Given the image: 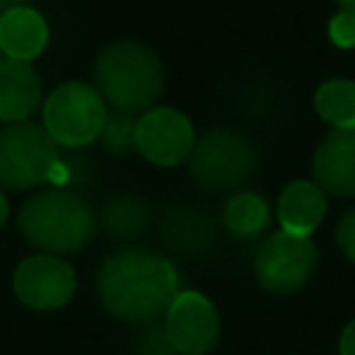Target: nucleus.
<instances>
[{"label": "nucleus", "mask_w": 355, "mask_h": 355, "mask_svg": "<svg viewBox=\"0 0 355 355\" xmlns=\"http://www.w3.org/2000/svg\"><path fill=\"white\" fill-rule=\"evenodd\" d=\"M197 136L186 114L153 105L136 119V150L158 166H175L189 158Z\"/></svg>", "instance_id": "10"}, {"label": "nucleus", "mask_w": 355, "mask_h": 355, "mask_svg": "<svg viewBox=\"0 0 355 355\" xmlns=\"http://www.w3.org/2000/svg\"><path fill=\"white\" fill-rule=\"evenodd\" d=\"M316 114L333 128H355V80H324L313 94Z\"/></svg>", "instance_id": "16"}, {"label": "nucleus", "mask_w": 355, "mask_h": 355, "mask_svg": "<svg viewBox=\"0 0 355 355\" xmlns=\"http://www.w3.org/2000/svg\"><path fill=\"white\" fill-rule=\"evenodd\" d=\"M338 355H355V319L344 327L341 341H338Z\"/></svg>", "instance_id": "23"}, {"label": "nucleus", "mask_w": 355, "mask_h": 355, "mask_svg": "<svg viewBox=\"0 0 355 355\" xmlns=\"http://www.w3.org/2000/svg\"><path fill=\"white\" fill-rule=\"evenodd\" d=\"M6 219H8V200H6V194L0 191V227L6 225Z\"/></svg>", "instance_id": "24"}, {"label": "nucleus", "mask_w": 355, "mask_h": 355, "mask_svg": "<svg viewBox=\"0 0 355 355\" xmlns=\"http://www.w3.org/2000/svg\"><path fill=\"white\" fill-rule=\"evenodd\" d=\"M255 166L250 141L227 128L208 130L200 136L189 153V169L200 189L205 191H230L241 186Z\"/></svg>", "instance_id": "6"}, {"label": "nucleus", "mask_w": 355, "mask_h": 355, "mask_svg": "<svg viewBox=\"0 0 355 355\" xmlns=\"http://www.w3.org/2000/svg\"><path fill=\"white\" fill-rule=\"evenodd\" d=\"M164 239L172 250H183V252H194L200 247H205V241L211 239L208 230V219L202 214L194 211H175L166 219L164 227Z\"/></svg>", "instance_id": "18"}, {"label": "nucleus", "mask_w": 355, "mask_h": 355, "mask_svg": "<svg viewBox=\"0 0 355 355\" xmlns=\"http://www.w3.org/2000/svg\"><path fill=\"white\" fill-rule=\"evenodd\" d=\"M47 22L31 6H17L0 14V50L14 61H33L47 44Z\"/></svg>", "instance_id": "13"}, {"label": "nucleus", "mask_w": 355, "mask_h": 355, "mask_svg": "<svg viewBox=\"0 0 355 355\" xmlns=\"http://www.w3.org/2000/svg\"><path fill=\"white\" fill-rule=\"evenodd\" d=\"M19 230L31 247L47 255L78 252L94 233V214L86 200L67 189L33 194L19 208Z\"/></svg>", "instance_id": "3"}, {"label": "nucleus", "mask_w": 355, "mask_h": 355, "mask_svg": "<svg viewBox=\"0 0 355 355\" xmlns=\"http://www.w3.org/2000/svg\"><path fill=\"white\" fill-rule=\"evenodd\" d=\"M327 33H330L333 44H338V47H355V14L352 11H338L330 19Z\"/></svg>", "instance_id": "20"}, {"label": "nucleus", "mask_w": 355, "mask_h": 355, "mask_svg": "<svg viewBox=\"0 0 355 355\" xmlns=\"http://www.w3.org/2000/svg\"><path fill=\"white\" fill-rule=\"evenodd\" d=\"M336 241L341 247V252L355 263V208H349L341 222H338V230H336Z\"/></svg>", "instance_id": "22"}, {"label": "nucleus", "mask_w": 355, "mask_h": 355, "mask_svg": "<svg viewBox=\"0 0 355 355\" xmlns=\"http://www.w3.org/2000/svg\"><path fill=\"white\" fill-rule=\"evenodd\" d=\"M252 269L266 291L291 294L311 280L316 269V244L311 236L277 230L258 247Z\"/></svg>", "instance_id": "7"}, {"label": "nucleus", "mask_w": 355, "mask_h": 355, "mask_svg": "<svg viewBox=\"0 0 355 355\" xmlns=\"http://www.w3.org/2000/svg\"><path fill=\"white\" fill-rule=\"evenodd\" d=\"M78 277L67 261L58 255H31L14 269V294L22 305L33 311H55L72 300Z\"/></svg>", "instance_id": "9"}, {"label": "nucleus", "mask_w": 355, "mask_h": 355, "mask_svg": "<svg viewBox=\"0 0 355 355\" xmlns=\"http://www.w3.org/2000/svg\"><path fill=\"white\" fill-rule=\"evenodd\" d=\"M219 313L200 291H178L164 313V333L178 355H208L219 341Z\"/></svg>", "instance_id": "8"}, {"label": "nucleus", "mask_w": 355, "mask_h": 355, "mask_svg": "<svg viewBox=\"0 0 355 355\" xmlns=\"http://www.w3.org/2000/svg\"><path fill=\"white\" fill-rule=\"evenodd\" d=\"M136 352H139V355H178V352L172 349L166 333L158 330V327L144 330V336H141L139 344H136Z\"/></svg>", "instance_id": "21"}, {"label": "nucleus", "mask_w": 355, "mask_h": 355, "mask_svg": "<svg viewBox=\"0 0 355 355\" xmlns=\"http://www.w3.org/2000/svg\"><path fill=\"white\" fill-rule=\"evenodd\" d=\"M58 144L33 122H11L0 130V186L3 189H33L50 178L58 161Z\"/></svg>", "instance_id": "5"}, {"label": "nucleus", "mask_w": 355, "mask_h": 355, "mask_svg": "<svg viewBox=\"0 0 355 355\" xmlns=\"http://www.w3.org/2000/svg\"><path fill=\"white\" fill-rule=\"evenodd\" d=\"M17 6H28V0H0V14L8 8H17Z\"/></svg>", "instance_id": "25"}, {"label": "nucleus", "mask_w": 355, "mask_h": 355, "mask_svg": "<svg viewBox=\"0 0 355 355\" xmlns=\"http://www.w3.org/2000/svg\"><path fill=\"white\" fill-rule=\"evenodd\" d=\"M3 58H6V55H3V50H0V61H3Z\"/></svg>", "instance_id": "27"}, {"label": "nucleus", "mask_w": 355, "mask_h": 355, "mask_svg": "<svg viewBox=\"0 0 355 355\" xmlns=\"http://www.w3.org/2000/svg\"><path fill=\"white\" fill-rule=\"evenodd\" d=\"M103 225L114 239H139L150 225V205L141 197H116L105 205Z\"/></svg>", "instance_id": "17"}, {"label": "nucleus", "mask_w": 355, "mask_h": 355, "mask_svg": "<svg viewBox=\"0 0 355 355\" xmlns=\"http://www.w3.org/2000/svg\"><path fill=\"white\" fill-rule=\"evenodd\" d=\"M341 6V11H352L355 14V0H336Z\"/></svg>", "instance_id": "26"}, {"label": "nucleus", "mask_w": 355, "mask_h": 355, "mask_svg": "<svg viewBox=\"0 0 355 355\" xmlns=\"http://www.w3.org/2000/svg\"><path fill=\"white\" fill-rule=\"evenodd\" d=\"M42 103V80L31 61H0V122H25Z\"/></svg>", "instance_id": "12"}, {"label": "nucleus", "mask_w": 355, "mask_h": 355, "mask_svg": "<svg viewBox=\"0 0 355 355\" xmlns=\"http://www.w3.org/2000/svg\"><path fill=\"white\" fill-rule=\"evenodd\" d=\"M313 183L338 197L355 194V128H333L313 153Z\"/></svg>", "instance_id": "11"}, {"label": "nucleus", "mask_w": 355, "mask_h": 355, "mask_svg": "<svg viewBox=\"0 0 355 355\" xmlns=\"http://www.w3.org/2000/svg\"><path fill=\"white\" fill-rule=\"evenodd\" d=\"M108 105L100 92L83 80H67L55 86L42 105L44 130L55 139L58 147H86L100 139Z\"/></svg>", "instance_id": "4"}, {"label": "nucleus", "mask_w": 355, "mask_h": 355, "mask_svg": "<svg viewBox=\"0 0 355 355\" xmlns=\"http://www.w3.org/2000/svg\"><path fill=\"white\" fill-rule=\"evenodd\" d=\"M100 141L114 155H128L130 150H136V116L125 111H108L100 130Z\"/></svg>", "instance_id": "19"}, {"label": "nucleus", "mask_w": 355, "mask_h": 355, "mask_svg": "<svg viewBox=\"0 0 355 355\" xmlns=\"http://www.w3.org/2000/svg\"><path fill=\"white\" fill-rule=\"evenodd\" d=\"M97 92L114 111L144 114L164 92V67L158 55L139 42H116L105 47L94 64Z\"/></svg>", "instance_id": "2"}, {"label": "nucleus", "mask_w": 355, "mask_h": 355, "mask_svg": "<svg viewBox=\"0 0 355 355\" xmlns=\"http://www.w3.org/2000/svg\"><path fill=\"white\" fill-rule=\"evenodd\" d=\"M269 222V205L261 194L252 191H236L225 200L222 208V225L239 236V239H250L255 233H261Z\"/></svg>", "instance_id": "15"}, {"label": "nucleus", "mask_w": 355, "mask_h": 355, "mask_svg": "<svg viewBox=\"0 0 355 355\" xmlns=\"http://www.w3.org/2000/svg\"><path fill=\"white\" fill-rule=\"evenodd\" d=\"M327 214L324 191L313 180H294L280 191L277 200V219L283 230L311 236Z\"/></svg>", "instance_id": "14"}, {"label": "nucleus", "mask_w": 355, "mask_h": 355, "mask_svg": "<svg viewBox=\"0 0 355 355\" xmlns=\"http://www.w3.org/2000/svg\"><path fill=\"white\" fill-rule=\"evenodd\" d=\"M180 291L175 263L153 250L130 247L103 261L97 272V297L103 308L122 322H153L166 313Z\"/></svg>", "instance_id": "1"}]
</instances>
